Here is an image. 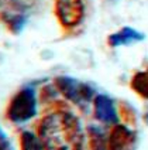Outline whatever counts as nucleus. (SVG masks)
Instances as JSON below:
<instances>
[{
    "label": "nucleus",
    "mask_w": 148,
    "mask_h": 150,
    "mask_svg": "<svg viewBox=\"0 0 148 150\" xmlns=\"http://www.w3.org/2000/svg\"><path fill=\"white\" fill-rule=\"evenodd\" d=\"M37 133L44 150H81L85 140L79 120L65 110H57L42 117Z\"/></svg>",
    "instance_id": "f257e3e1"
},
{
    "label": "nucleus",
    "mask_w": 148,
    "mask_h": 150,
    "mask_svg": "<svg viewBox=\"0 0 148 150\" xmlns=\"http://www.w3.org/2000/svg\"><path fill=\"white\" fill-rule=\"evenodd\" d=\"M37 113V96L33 88L25 86L17 92L11 98L7 105V115L8 120L14 123H23L30 120Z\"/></svg>",
    "instance_id": "f03ea898"
},
{
    "label": "nucleus",
    "mask_w": 148,
    "mask_h": 150,
    "mask_svg": "<svg viewBox=\"0 0 148 150\" xmlns=\"http://www.w3.org/2000/svg\"><path fill=\"white\" fill-rule=\"evenodd\" d=\"M54 13L61 27L74 30L85 20V1L83 0H55Z\"/></svg>",
    "instance_id": "7ed1b4c3"
},
{
    "label": "nucleus",
    "mask_w": 148,
    "mask_h": 150,
    "mask_svg": "<svg viewBox=\"0 0 148 150\" xmlns=\"http://www.w3.org/2000/svg\"><path fill=\"white\" fill-rule=\"evenodd\" d=\"M55 86L68 100L74 102L76 105H82L85 102H89L92 96L95 95V91L90 85L83 83L78 79H74L71 76H57L55 78Z\"/></svg>",
    "instance_id": "20e7f679"
},
{
    "label": "nucleus",
    "mask_w": 148,
    "mask_h": 150,
    "mask_svg": "<svg viewBox=\"0 0 148 150\" xmlns=\"http://www.w3.org/2000/svg\"><path fill=\"white\" fill-rule=\"evenodd\" d=\"M135 136L124 125H116L107 137V150H131Z\"/></svg>",
    "instance_id": "39448f33"
},
{
    "label": "nucleus",
    "mask_w": 148,
    "mask_h": 150,
    "mask_svg": "<svg viewBox=\"0 0 148 150\" xmlns=\"http://www.w3.org/2000/svg\"><path fill=\"white\" fill-rule=\"evenodd\" d=\"M95 116L103 123H116L117 113L114 105L107 95H96L95 98Z\"/></svg>",
    "instance_id": "423d86ee"
},
{
    "label": "nucleus",
    "mask_w": 148,
    "mask_h": 150,
    "mask_svg": "<svg viewBox=\"0 0 148 150\" xmlns=\"http://www.w3.org/2000/svg\"><path fill=\"white\" fill-rule=\"evenodd\" d=\"M141 40H142V34H140L131 27H124L121 30L110 34L107 38V42L110 47H121V45H128V44L141 41Z\"/></svg>",
    "instance_id": "0eeeda50"
},
{
    "label": "nucleus",
    "mask_w": 148,
    "mask_h": 150,
    "mask_svg": "<svg viewBox=\"0 0 148 150\" xmlns=\"http://www.w3.org/2000/svg\"><path fill=\"white\" fill-rule=\"evenodd\" d=\"M0 20L4 23V25L13 34H18L23 30L25 23H27V17L24 14H21V13H18V11L17 13H7V11H4V13L0 14Z\"/></svg>",
    "instance_id": "6e6552de"
},
{
    "label": "nucleus",
    "mask_w": 148,
    "mask_h": 150,
    "mask_svg": "<svg viewBox=\"0 0 148 150\" xmlns=\"http://www.w3.org/2000/svg\"><path fill=\"white\" fill-rule=\"evenodd\" d=\"M130 86L141 98L148 99V68L144 71H138L133 75L131 81H130Z\"/></svg>",
    "instance_id": "1a4fd4ad"
},
{
    "label": "nucleus",
    "mask_w": 148,
    "mask_h": 150,
    "mask_svg": "<svg viewBox=\"0 0 148 150\" xmlns=\"http://www.w3.org/2000/svg\"><path fill=\"white\" fill-rule=\"evenodd\" d=\"M88 150H107V139L99 129L90 126L86 132Z\"/></svg>",
    "instance_id": "9d476101"
},
{
    "label": "nucleus",
    "mask_w": 148,
    "mask_h": 150,
    "mask_svg": "<svg viewBox=\"0 0 148 150\" xmlns=\"http://www.w3.org/2000/svg\"><path fill=\"white\" fill-rule=\"evenodd\" d=\"M20 149L21 150H44L38 136L31 132H23L20 136Z\"/></svg>",
    "instance_id": "9b49d317"
},
{
    "label": "nucleus",
    "mask_w": 148,
    "mask_h": 150,
    "mask_svg": "<svg viewBox=\"0 0 148 150\" xmlns=\"http://www.w3.org/2000/svg\"><path fill=\"white\" fill-rule=\"evenodd\" d=\"M10 3L18 11V10L30 8L31 6H34V3H37V0H10Z\"/></svg>",
    "instance_id": "f8f14e48"
},
{
    "label": "nucleus",
    "mask_w": 148,
    "mask_h": 150,
    "mask_svg": "<svg viewBox=\"0 0 148 150\" xmlns=\"http://www.w3.org/2000/svg\"><path fill=\"white\" fill-rule=\"evenodd\" d=\"M0 150H11V144L8 142L7 134L1 130V127H0Z\"/></svg>",
    "instance_id": "ddd939ff"
},
{
    "label": "nucleus",
    "mask_w": 148,
    "mask_h": 150,
    "mask_svg": "<svg viewBox=\"0 0 148 150\" xmlns=\"http://www.w3.org/2000/svg\"><path fill=\"white\" fill-rule=\"evenodd\" d=\"M106 1H114V0H106Z\"/></svg>",
    "instance_id": "4468645a"
}]
</instances>
